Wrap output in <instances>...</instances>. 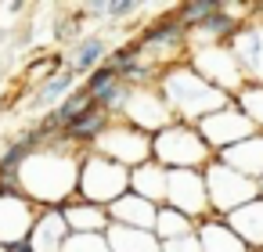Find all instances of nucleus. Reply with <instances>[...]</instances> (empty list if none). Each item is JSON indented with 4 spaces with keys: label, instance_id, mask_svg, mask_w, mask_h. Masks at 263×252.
Returning a JSON list of instances; mask_svg holds the SVG:
<instances>
[{
    "label": "nucleus",
    "instance_id": "18",
    "mask_svg": "<svg viewBox=\"0 0 263 252\" xmlns=\"http://www.w3.org/2000/svg\"><path fill=\"white\" fill-rule=\"evenodd\" d=\"M105 212H108V223H116V227L152 230V223H155V205L144 202V198H137V195H130V191L123 198H116Z\"/></svg>",
    "mask_w": 263,
    "mask_h": 252
},
{
    "label": "nucleus",
    "instance_id": "21",
    "mask_svg": "<svg viewBox=\"0 0 263 252\" xmlns=\"http://www.w3.org/2000/svg\"><path fill=\"white\" fill-rule=\"evenodd\" d=\"M130 195L152 202L155 209L166 205V169L159 162H144V166L130 169Z\"/></svg>",
    "mask_w": 263,
    "mask_h": 252
},
{
    "label": "nucleus",
    "instance_id": "16",
    "mask_svg": "<svg viewBox=\"0 0 263 252\" xmlns=\"http://www.w3.org/2000/svg\"><path fill=\"white\" fill-rule=\"evenodd\" d=\"M223 223L241 238V245H245L249 252H263V198H252V202H245L241 209L227 212Z\"/></svg>",
    "mask_w": 263,
    "mask_h": 252
},
{
    "label": "nucleus",
    "instance_id": "35",
    "mask_svg": "<svg viewBox=\"0 0 263 252\" xmlns=\"http://www.w3.org/2000/svg\"><path fill=\"white\" fill-rule=\"evenodd\" d=\"M0 252H11V248H4V245H0Z\"/></svg>",
    "mask_w": 263,
    "mask_h": 252
},
{
    "label": "nucleus",
    "instance_id": "31",
    "mask_svg": "<svg viewBox=\"0 0 263 252\" xmlns=\"http://www.w3.org/2000/svg\"><path fill=\"white\" fill-rule=\"evenodd\" d=\"M137 11H141V4H134V0H112V4H105V18H108L112 26H119V22L134 18Z\"/></svg>",
    "mask_w": 263,
    "mask_h": 252
},
{
    "label": "nucleus",
    "instance_id": "34",
    "mask_svg": "<svg viewBox=\"0 0 263 252\" xmlns=\"http://www.w3.org/2000/svg\"><path fill=\"white\" fill-rule=\"evenodd\" d=\"M256 187H259V198H263V177H259V180H256Z\"/></svg>",
    "mask_w": 263,
    "mask_h": 252
},
{
    "label": "nucleus",
    "instance_id": "6",
    "mask_svg": "<svg viewBox=\"0 0 263 252\" xmlns=\"http://www.w3.org/2000/svg\"><path fill=\"white\" fill-rule=\"evenodd\" d=\"M202 180H205V202H209V216H227V212H234V209H241L245 202H252V198H259V187H256V180H249V177H241V173H234L231 166H223V162H209L205 169H202Z\"/></svg>",
    "mask_w": 263,
    "mask_h": 252
},
{
    "label": "nucleus",
    "instance_id": "28",
    "mask_svg": "<svg viewBox=\"0 0 263 252\" xmlns=\"http://www.w3.org/2000/svg\"><path fill=\"white\" fill-rule=\"evenodd\" d=\"M216 11H220V0H184V4L173 8V15H177V22H180L184 29H195L198 22H205V18L216 15Z\"/></svg>",
    "mask_w": 263,
    "mask_h": 252
},
{
    "label": "nucleus",
    "instance_id": "10",
    "mask_svg": "<svg viewBox=\"0 0 263 252\" xmlns=\"http://www.w3.org/2000/svg\"><path fill=\"white\" fill-rule=\"evenodd\" d=\"M166 205L177 209L187 220H205L209 202H205V180L202 169H166Z\"/></svg>",
    "mask_w": 263,
    "mask_h": 252
},
{
    "label": "nucleus",
    "instance_id": "24",
    "mask_svg": "<svg viewBox=\"0 0 263 252\" xmlns=\"http://www.w3.org/2000/svg\"><path fill=\"white\" fill-rule=\"evenodd\" d=\"M108 123H112V119L90 105L76 123H69V126L62 130V141H65V144H72V148H80V151H90V144L101 137V130H105Z\"/></svg>",
    "mask_w": 263,
    "mask_h": 252
},
{
    "label": "nucleus",
    "instance_id": "33",
    "mask_svg": "<svg viewBox=\"0 0 263 252\" xmlns=\"http://www.w3.org/2000/svg\"><path fill=\"white\" fill-rule=\"evenodd\" d=\"M256 18H259V22H263V4H256Z\"/></svg>",
    "mask_w": 263,
    "mask_h": 252
},
{
    "label": "nucleus",
    "instance_id": "20",
    "mask_svg": "<svg viewBox=\"0 0 263 252\" xmlns=\"http://www.w3.org/2000/svg\"><path fill=\"white\" fill-rule=\"evenodd\" d=\"M47 137L33 126V130H26V133H18V137H11L8 144H4V151H0V180H15V173H18V166L44 144Z\"/></svg>",
    "mask_w": 263,
    "mask_h": 252
},
{
    "label": "nucleus",
    "instance_id": "29",
    "mask_svg": "<svg viewBox=\"0 0 263 252\" xmlns=\"http://www.w3.org/2000/svg\"><path fill=\"white\" fill-rule=\"evenodd\" d=\"M62 252H108V245H105V234H69Z\"/></svg>",
    "mask_w": 263,
    "mask_h": 252
},
{
    "label": "nucleus",
    "instance_id": "23",
    "mask_svg": "<svg viewBox=\"0 0 263 252\" xmlns=\"http://www.w3.org/2000/svg\"><path fill=\"white\" fill-rule=\"evenodd\" d=\"M76 87H80V83H76V76L62 65L58 72H51V76L33 90V98H29V112H51V108H54L65 94H72Z\"/></svg>",
    "mask_w": 263,
    "mask_h": 252
},
{
    "label": "nucleus",
    "instance_id": "3",
    "mask_svg": "<svg viewBox=\"0 0 263 252\" xmlns=\"http://www.w3.org/2000/svg\"><path fill=\"white\" fill-rule=\"evenodd\" d=\"M152 162H159L162 169H205L213 162V151L195 126L170 123L152 133Z\"/></svg>",
    "mask_w": 263,
    "mask_h": 252
},
{
    "label": "nucleus",
    "instance_id": "30",
    "mask_svg": "<svg viewBox=\"0 0 263 252\" xmlns=\"http://www.w3.org/2000/svg\"><path fill=\"white\" fill-rule=\"evenodd\" d=\"M116 80H119V72H116L108 62H101L98 69H90V72H87V80H83L80 87H83L87 94H94V90H101V87H108V83H116Z\"/></svg>",
    "mask_w": 263,
    "mask_h": 252
},
{
    "label": "nucleus",
    "instance_id": "7",
    "mask_svg": "<svg viewBox=\"0 0 263 252\" xmlns=\"http://www.w3.org/2000/svg\"><path fill=\"white\" fill-rule=\"evenodd\" d=\"M90 151H94V155H105V159H112V162H119L123 169H137V166L152 162V137L141 133V130H134L130 123L112 119V123L101 130V137L90 144Z\"/></svg>",
    "mask_w": 263,
    "mask_h": 252
},
{
    "label": "nucleus",
    "instance_id": "22",
    "mask_svg": "<svg viewBox=\"0 0 263 252\" xmlns=\"http://www.w3.org/2000/svg\"><path fill=\"white\" fill-rule=\"evenodd\" d=\"M105 54H108L105 36L87 33V36H80V40L72 44V51H69V58H65V69H69L72 76H87L90 69H98V65L105 62Z\"/></svg>",
    "mask_w": 263,
    "mask_h": 252
},
{
    "label": "nucleus",
    "instance_id": "8",
    "mask_svg": "<svg viewBox=\"0 0 263 252\" xmlns=\"http://www.w3.org/2000/svg\"><path fill=\"white\" fill-rule=\"evenodd\" d=\"M187 65L216 90H223L227 98H234L245 87V76L238 69V58L231 54V47H191L187 51Z\"/></svg>",
    "mask_w": 263,
    "mask_h": 252
},
{
    "label": "nucleus",
    "instance_id": "12",
    "mask_svg": "<svg viewBox=\"0 0 263 252\" xmlns=\"http://www.w3.org/2000/svg\"><path fill=\"white\" fill-rule=\"evenodd\" d=\"M227 47H231V54L238 58V69H241L245 83L263 87V22L252 15V18L234 33V40H231Z\"/></svg>",
    "mask_w": 263,
    "mask_h": 252
},
{
    "label": "nucleus",
    "instance_id": "27",
    "mask_svg": "<svg viewBox=\"0 0 263 252\" xmlns=\"http://www.w3.org/2000/svg\"><path fill=\"white\" fill-rule=\"evenodd\" d=\"M231 105L252 123V130L256 133H263V87H256V83H245L234 98H231Z\"/></svg>",
    "mask_w": 263,
    "mask_h": 252
},
{
    "label": "nucleus",
    "instance_id": "19",
    "mask_svg": "<svg viewBox=\"0 0 263 252\" xmlns=\"http://www.w3.org/2000/svg\"><path fill=\"white\" fill-rule=\"evenodd\" d=\"M195 238H198V248L202 252H249L241 245V238L220 220V216H205L195 223Z\"/></svg>",
    "mask_w": 263,
    "mask_h": 252
},
{
    "label": "nucleus",
    "instance_id": "11",
    "mask_svg": "<svg viewBox=\"0 0 263 252\" xmlns=\"http://www.w3.org/2000/svg\"><path fill=\"white\" fill-rule=\"evenodd\" d=\"M195 130H198V137L209 144V151H213V155H220L223 148H234L238 141H245V137H252V133H256V130H252V123H249L234 105H227V108H220V112L205 115Z\"/></svg>",
    "mask_w": 263,
    "mask_h": 252
},
{
    "label": "nucleus",
    "instance_id": "15",
    "mask_svg": "<svg viewBox=\"0 0 263 252\" xmlns=\"http://www.w3.org/2000/svg\"><path fill=\"white\" fill-rule=\"evenodd\" d=\"M216 162L231 166L234 173L249 177V180H259L263 177V133H252L245 141H238L234 148H223L220 155H213Z\"/></svg>",
    "mask_w": 263,
    "mask_h": 252
},
{
    "label": "nucleus",
    "instance_id": "32",
    "mask_svg": "<svg viewBox=\"0 0 263 252\" xmlns=\"http://www.w3.org/2000/svg\"><path fill=\"white\" fill-rule=\"evenodd\" d=\"M162 252H202V248H198V238L187 234V238H177V241H162Z\"/></svg>",
    "mask_w": 263,
    "mask_h": 252
},
{
    "label": "nucleus",
    "instance_id": "14",
    "mask_svg": "<svg viewBox=\"0 0 263 252\" xmlns=\"http://www.w3.org/2000/svg\"><path fill=\"white\" fill-rule=\"evenodd\" d=\"M69 241V227L62 220L58 209H40L29 234H26V252H62V245Z\"/></svg>",
    "mask_w": 263,
    "mask_h": 252
},
{
    "label": "nucleus",
    "instance_id": "13",
    "mask_svg": "<svg viewBox=\"0 0 263 252\" xmlns=\"http://www.w3.org/2000/svg\"><path fill=\"white\" fill-rule=\"evenodd\" d=\"M36 212L40 209L22 195H0V245L4 248L26 245V234H29Z\"/></svg>",
    "mask_w": 263,
    "mask_h": 252
},
{
    "label": "nucleus",
    "instance_id": "36",
    "mask_svg": "<svg viewBox=\"0 0 263 252\" xmlns=\"http://www.w3.org/2000/svg\"><path fill=\"white\" fill-rule=\"evenodd\" d=\"M0 195H4V187H0Z\"/></svg>",
    "mask_w": 263,
    "mask_h": 252
},
{
    "label": "nucleus",
    "instance_id": "2",
    "mask_svg": "<svg viewBox=\"0 0 263 252\" xmlns=\"http://www.w3.org/2000/svg\"><path fill=\"white\" fill-rule=\"evenodd\" d=\"M155 87H159V94H162L173 123H187V126H198L205 115H213V112H220V108L231 105V98L223 90L209 87L187 62L162 69L159 80H155Z\"/></svg>",
    "mask_w": 263,
    "mask_h": 252
},
{
    "label": "nucleus",
    "instance_id": "4",
    "mask_svg": "<svg viewBox=\"0 0 263 252\" xmlns=\"http://www.w3.org/2000/svg\"><path fill=\"white\" fill-rule=\"evenodd\" d=\"M134 44H137V51H141V62L152 65L155 72L187 62V29L177 22L173 8L166 11V18L148 22V26L134 36Z\"/></svg>",
    "mask_w": 263,
    "mask_h": 252
},
{
    "label": "nucleus",
    "instance_id": "17",
    "mask_svg": "<svg viewBox=\"0 0 263 252\" xmlns=\"http://www.w3.org/2000/svg\"><path fill=\"white\" fill-rule=\"evenodd\" d=\"M58 212H62L69 234H105V230H108V212H105L101 205H90V202L76 198V195H72Z\"/></svg>",
    "mask_w": 263,
    "mask_h": 252
},
{
    "label": "nucleus",
    "instance_id": "9",
    "mask_svg": "<svg viewBox=\"0 0 263 252\" xmlns=\"http://www.w3.org/2000/svg\"><path fill=\"white\" fill-rule=\"evenodd\" d=\"M119 123H130L134 130H141V133L152 137V133H159L162 126H170L173 115H170V108H166L159 87L148 83V87H126V101H123Z\"/></svg>",
    "mask_w": 263,
    "mask_h": 252
},
{
    "label": "nucleus",
    "instance_id": "25",
    "mask_svg": "<svg viewBox=\"0 0 263 252\" xmlns=\"http://www.w3.org/2000/svg\"><path fill=\"white\" fill-rule=\"evenodd\" d=\"M105 245L108 252H162L152 230H134V227H116V223H108Z\"/></svg>",
    "mask_w": 263,
    "mask_h": 252
},
{
    "label": "nucleus",
    "instance_id": "5",
    "mask_svg": "<svg viewBox=\"0 0 263 252\" xmlns=\"http://www.w3.org/2000/svg\"><path fill=\"white\" fill-rule=\"evenodd\" d=\"M130 191V169H123L119 162L87 151L80 159V173H76V198L108 209L116 198H123Z\"/></svg>",
    "mask_w": 263,
    "mask_h": 252
},
{
    "label": "nucleus",
    "instance_id": "1",
    "mask_svg": "<svg viewBox=\"0 0 263 252\" xmlns=\"http://www.w3.org/2000/svg\"><path fill=\"white\" fill-rule=\"evenodd\" d=\"M87 151L72 148L62 141V133L47 137L15 173L18 195L29 198L36 209H62L72 195H76V173H80V159Z\"/></svg>",
    "mask_w": 263,
    "mask_h": 252
},
{
    "label": "nucleus",
    "instance_id": "26",
    "mask_svg": "<svg viewBox=\"0 0 263 252\" xmlns=\"http://www.w3.org/2000/svg\"><path fill=\"white\" fill-rule=\"evenodd\" d=\"M152 234H155V241H159V245H162V241H177V238L195 234V220L180 216V212H177V209H170V205H159V209H155Z\"/></svg>",
    "mask_w": 263,
    "mask_h": 252
}]
</instances>
